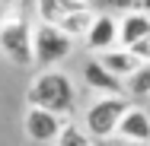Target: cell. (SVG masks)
<instances>
[{
  "mask_svg": "<svg viewBox=\"0 0 150 146\" xmlns=\"http://www.w3.org/2000/svg\"><path fill=\"white\" fill-rule=\"evenodd\" d=\"M128 95H99L96 102L90 105V111L83 117L86 124V133L93 140H112L115 130H118V121L121 115L128 111Z\"/></svg>",
  "mask_w": 150,
  "mask_h": 146,
  "instance_id": "obj_3",
  "label": "cell"
},
{
  "mask_svg": "<svg viewBox=\"0 0 150 146\" xmlns=\"http://www.w3.org/2000/svg\"><path fill=\"white\" fill-rule=\"evenodd\" d=\"M83 83L93 89V92H99V95H125V83H121L115 73H109L99 57H93L83 64Z\"/></svg>",
  "mask_w": 150,
  "mask_h": 146,
  "instance_id": "obj_6",
  "label": "cell"
},
{
  "mask_svg": "<svg viewBox=\"0 0 150 146\" xmlns=\"http://www.w3.org/2000/svg\"><path fill=\"white\" fill-rule=\"evenodd\" d=\"M128 98H150V60H141L131 76L121 80Z\"/></svg>",
  "mask_w": 150,
  "mask_h": 146,
  "instance_id": "obj_13",
  "label": "cell"
},
{
  "mask_svg": "<svg viewBox=\"0 0 150 146\" xmlns=\"http://www.w3.org/2000/svg\"><path fill=\"white\" fill-rule=\"evenodd\" d=\"M128 51H131L137 60H150V35L137 38V41H131V45H128Z\"/></svg>",
  "mask_w": 150,
  "mask_h": 146,
  "instance_id": "obj_16",
  "label": "cell"
},
{
  "mask_svg": "<svg viewBox=\"0 0 150 146\" xmlns=\"http://www.w3.org/2000/svg\"><path fill=\"white\" fill-rule=\"evenodd\" d=\"M93 146H109V140H93Z\"/></svg>",
  "mask_w": 150,
  "mask_h": 146,
  "instance_id": "obj_18",
  "label": "cell"
},
{
  "mask_svg": "<svg viewBox=\"0 0 150 146\" xmlns=\"http://www.w3.org/2000/svg\"><path fill=\"white\" fill-rule=\"evenodd\" d=\"M0 51L16 67H32V29L23 13H6L0 19Z\"/></svg>",
  "mask_w": 150,
  "mask_h": 146,
  "instance_id": "obj_2",
  "label": "cell"
},
{
  "mask_svg": "<svg viewBox=\"0 0 150 146\" xmlns=\"http://www.w3.org/2000/svg\"><path fill=\"white\" fill-rule=\"evenodd\" d=\"M26 102L35 105V108H48V111H54V115L67 117L74 111V102H77V86H74V80L58 70V67H48V70H42L35 80H32V86L26 89Z\"/></svg>",
  "mask_w": 150,
  "mask_h": 146,
  "instance_id": "obj_1",
  "label": "cell"
},
{
  "mask_svg": "<svg viewBox=\"0 0 150 146\" xmlns=\"http://www.w3.org/2000/svg\"><path fill=\"white\" fill-rule=\"evenodd\" d=\"M99 64H102L109 73H115L118 80H125V76L134 73V67H137L141 60L134 57L128 48H109V51H99Z\"/></svg>",
  "mask_w": 150,
  "mask_h": 146,
  "instance_id": "obj_9",
  "label": "cell"
},
{
  "mask_svg": "<svg viewBox=\"0 0 150 146\" xmlns=\"http://www.w3.org/2000/svg\"><path fill=\"white\" fill-rule=\"evenodd\" d=\"M64 124H67V121H64L61 115L48 111V108H35V105H29V111H26V117H23L26 137H29L32 143H54Z\"/></svg>",
  "mask_w": 150,
  "mask_h": 146,
  "instance_id": "obj_5",
  "label": "cell"
},
{
  "mask_svg": "<svg viewBox=\"0 0 150 146\" xmlns=\"http://www.w3.org/2000/svg\"><path fill=\"white\" fill-rule=\"evenodd\" d=\"M109 10L118 13H150V0H105Z\"/></svg>",
  "mask_w": 150,
  "mask_h": 146,
  "instance_id": "obj_15",
  "label": "cell"
},
{
  "mask_svg": "<svg viewBox=\"0 0 150 146\" xmlns=\"http://www.w3.org/2000/svg\"><path fill=\"white\" fill-rule=\"evenodd\" d=\"M77 6H83L80 0H35V16L38 22H48V26H58L67 13H74Z\"/></svg>",
  "mask_w": 150,
  "mask_h": 146,
  "instance_id": "obj_12",
  "label": "cell"
},
{
  "mask_svg": "<svg viewBox=\"0 0 150 146\" xmlns=\"http://www.w3.org/2000/svg\"><path fill=\"white\" fill-rule=\"evenodd\" d=\"M115 41H118V19L112 16V10L109 13H96L93 26L86 29L90 51H109V48H115Z\"/></svg>",
  "mask_w": 150,
  "mask_h": 146,
  "instance_id": "obj_7",
  "label": "cell"
},
{
  "mask_svg": "<svg viewBox=\"0 0 150 146\" xmlns=\"http://www.w3.org/2000/svg\"><path fill=\"white\" fill-rule=\"evenodd\" d=\"M54 143L58 146H93V137L83 130V127H77V124H64Z\"/></svg>",
  "mask_w": 150,
  "mask_h": 146,
  "instance_id": "obj_14",
  "label": "cell"
},
{
  "mask_svg": "<svg viewBox=\"0 0 150 146\" xmlns=\"http://www.w3.org/2000/svg\"><path fill=\"white\" fill-rule=\"evenodd\" d=\"M118 146H150V143H134V140H121Z\"/></svg>",
  "mask_w": 150,
  "mask_h": 146,
  "instance_id": "obj_17",
  "label": "cell"
},
{
  "mask_svg": "<svg viewBox=\"0 0 150 146\" xmlns=\"http://www.w3.org/2000/svg\"><path fill=\"white\" fill-rule=\"evenodd\" d=\"M70 48H74V38L70 35H64L58 26H48V22H38L35 29H32V57L38 67H58L61 60H67L70 54Z\"/></svg>",
  "mask_w": 150,
  "mask_h": 146,
  "instance_id": "obj_4",
  "label": "cell"
},
{
  "mask_svg": "<svg viewBox=\"0 0 150 146\" xmlns=\"http://www.w3.org/2000/svg\"><path fill=\"white\" fill-rule=\"evenodd\" d=\"M80 3H93V0H80Z\"/></svg>",
  "mask_w": 150,
  "mask_h": 146,
  "instance_id": "obj_20",
  "label": "cell"
},
{
  "mask_svg": "<svg viewBox=\"0 0 150 146\" xmlns=\"http://www.w3.org/2000/svg\"><path fill=\"white\" fill-rule=\"evenodd\" d=\"M0 3H6V6H16V0H0Z\"/></svg>",
  "mask_w": 150,
  "mask_h": 146,
  "instance_id": "obj_19",
  "label": "cell"
},
{
  "mask_svg": "<svg viewBox=\"0 0 150 146\" xmlns=\"http://www.w3.org/2000/svg\"><path fill=\"white\" fill-rule=\"evenodd\" d=\"M150 35V13H121L118 19V41L128 48L131 41Z\"/></svg>",
  "mask_w": 150,
  "mask_h": 146,
  "instance_id": "obj_10",
  "label": "cell"
},
{
  "mask_svg": "<svg viewBox=\"0 0 150 146\" xmlns=\"http://www.w3.org/2000/svg\"><path fill=\"white\" fill-rule=\"evenodd\" d=\"M93 19H96V10H93V3H83V6H77L74 13H67L64 19L58 22V29L64 35H70V38H83L86 29L93 26Z\"/></svg>",
  "mask_w": 150,
  "mask_h": 146,
  "instance_id": "obj_11",
  "label": "cell"
},
{
  "mask_svg": "<svg viewBox=\"0 0 150 146\" xmlns=\"http://www.w3.org/2000/svg\"><path fill=\"white\" fill-rule=\"evenodd\" d=\"M115 137H118V140H134V143H150V115L128 105V111H125L121 121H118Z\"/></svg>",
  "mask_w": 150,
  "mask_h": 146,
  "instance_id": "obj_8",
  "label": "cell"
}]
</instances>
